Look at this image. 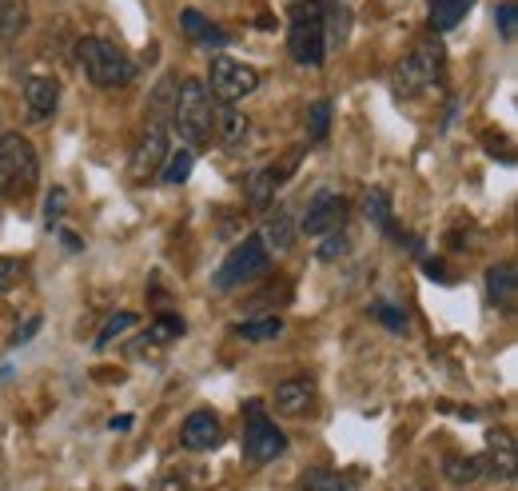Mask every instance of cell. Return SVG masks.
Returning <instances> with one entry per match:
<instances>
[{
    "mask_svg": "<svg viewBox=\"0 0 518 491\" xmlns=\"http://www.w3.org/2000/svg\"><path fill=\"white\" fill-rule=\"evenodd\" d=\"M443 60H447L443 40H439V36H423V40L395 64V76H391L395 96H399V100H411V96H419L423 88H431V84L443 76Z\"/></svg>",
    "mask_w": 518,
    "mask_h": 491,
    "instance_id": "4",
    "label": "cell"
},
{
    "mask_svg": "<svg viewBox=\"0 0 518 491\" xmlns=\"http://www.w3.org/2000/svg\"><path fill=\"white\" fill-rule=\"evenodd\" d=\"M371 316H375L387 332H395V336H403V332H407V312H403V308H395L391 300H375V304H371Z\"/></svg>",
    "mask_w": 518,
    "mask_h": 491,
    "instance_id": "27",
    "label": "cell"
},
{
    "mask_svg": "<svg viewBox=\"0 0 518 491\" xmlns=\"http://www.w3.org/2000/svg\"><path fill=\"white\" fill-rule=\"evenodd\" d=\"M475 0H431V28L435 32H451L459 28V20L471 12Z\"/></svg>",
    "mask_w": 518,
    "mask_h": 491,
    "instance_id": "21",
    "label": "cell"
},
{
    "mask_svg": "<svg viewBox=\"0 0 518 491\" xmlns=\"http://www.w3.org/2000/svg\"><path fill=\"white\" fill-rule=\"evenodd\" d=\"M180 444H184L188 452H212V448H220V444H224V424H220V416H216V412H192V416L184 420V428H180Z\"/></svg>",
    "mask_w": 518,
    "mask_h": 491,
    "instance_id": "12",
    "label": "cell"
},
{
    "mask_svg": "<svg viewBox=\"0 0 518 491\" xmlns=\"http://www.w3.org/2000/svg\"><path fill=\"white\" fill-rule=\"evenodd\" d=\"M40 324H44V320H40V316H32V320H28L24 328H16V336H12V348H20L24 340H32V336L40 332Z\"/></svg>",
    "mask_w": 518,
    "mask_h": 491,
    "instance_id": "36",
    "label": "cell"
},
{
    "mask_svg": "<svg viewBox=\"0 0 518 491\" xmlns=\"http://www.w3.org/2000/svg\"><path fill=\"white\" fill-rule=\"evenodd\" d=\"M299 484L307 491H355L343 476H335V472H303Z\"/></svg>",
    "mask_w": 518,
    "mask_h": 491,
    "instance_id": "31",
    "label": "cell"
},
{
    "mask_svg": "<svg viewBox=\"0 0 518 491\" xmlns=\"http://www.w3.org/2000/svg\"><path fill=\"white\" fill-rule=\"evenodd\" d=\"M160 348H164V344H156V340L144 332L140 340H132V348H128V352H132L136 360H156V352H160Z\"/></svg>",
    "mask_w": 518,
    "mask_h": 491,
    "instance_id": "35",
    "label": "cell"
},
{
    "mask_svg": "<svg viewBox=\"0 0 518 491\" xmlns=\"http://www.w3.org/2000/svg\"><path fill=\"white\" fill-rule=\"evenodd\" d=\"M311 396H315V384H311V380H283V384L275 388V408H279L283 416H299V412H307Z\"/></svg>",
    "mask_w": 518,
    "mask_h": 491,
    "instance_id": "19",
    "label": "cell"
},
{
    "mask_svg": "<svg viewBox=\"0 0 518 491\" xmlns=\"http://www.w3.org/2000/svg\"><path fill=\"white\" fill-rule=\"evenodd\" d=\"M20 280H24V260L4 256V260H0V296H4V292H12Z\"/></svg>",
    "mask_w": 518,
    "mask_h": 491,
    "instance_id": "33",
    "label": "cell"
},
{
    "mask_svg": "<svg viewBox=\"0 0 518 491\" xmlns=\"http://www.w3.org/2000/svg\"><path fill=\"white\" fill-rule=\"evenodd\" d=\"M248 412H252L248 432H244V456H248V464H271V460H279L287 452V436L259 412V400L248 404Z\"/></svg>",
    "mask_w": 518,
    "mask_h": 491,
    "instance_id": "8",
    "label": "cell"
},
{
    "mask_svg": "<svg viewBox=\"0 0 518 491\" xmlns=\"http://www.w3.org/2000/svg\"><path fill=\"white\" fill-rule=\"evenodd\" d=\"M256 88H259V68L244 64V60H232V56L212 60V92L220 100H244Z\"/></svg>",
    "mask_w": 518,
    "mask_h": 491,
    "instance_id": "9",
    "label": "cell"
},
{
    "mask_svg": "<svg viewBox=\"0 0 518 491\" xmlns=\"http://www.w3.org/2000/svg\"><path fill=\"white\" fill-rule=\"evenodd\" d=\"M212 96H208V84L204 80H184L176 88V100H172V132L180 136L184 148L192 152H204L212 144Z\"/></svg>",
    "mask_w": 518,
    "mask_h": 491,
    "instance_id": "1",
    "label": "cell"
},
{
    "mask_svg": "<svg viewBox=\"0 0 518 491\" xmlns=\"http://www.w3.org/2000/svg\"><path fill=\"white\" fill-rule=\"evenodd\" d=\"M164 160H168V124H148V128H144V136H140V140H136V148H132L128 176H132L136 184H148V180H156V176H160Z\"/></svg>",
    "mask_w": 518,
    "mask_h": 491,
    "instance_id": "7",
    "label": "cell"
},
{
    "mask_svg": "<svg viewBox=\"0 0 518 491\" xmlns=\"http://www.w3.org/2000/svg\"><path fill=\"white\" fill-rule=\"evenodd\" d=\"M124 491H132V488H124Z\"/></svg>",
    "mask_w": 518,
    "mask_h": 491,
    "instance_id": "41",
    "label": "cell"
},
{
    "mask_svg": "<svg viewBox=\"0 0 518 491\" xmlns=\"http://www.w3.org/2000/svg\"><path fill=\"white\" fill-rule=\"evenodd\" d=\"M487 444H491V456L483 460V464H487V472H491L499 484H515V476H518L515 436H511L507 428H499V432H491V436H487Z\"/></svg>",
    "mask_w": 518,
    "mask_h": 491,
    "instance_id": "13",
    "label": "cell"
},
{
    "mask_svg": "<svg viewBox=\"0 0 518 491\" xmlns=\"http://www.w3.org/2000/svg\"><path fill=\"white\" fill-rule=\"evenodd\" d=\"M343 224H347V200L335 196V192H319V196L307 204V212H303V220H299V232H307V236H327V232H339Z\"/></svg>",
    "mask_w": 518,
    "mask_h": 491,
    "instance_id": "10",
    "label": "cell"
},
{
    "mask_svg": "<svg viewBox=\"0 0 518 491\" xmlns=\"http://www.w3.org/2000/svg\"><path fill=\"white\" fill-rule=\"evenodd\" d=\"M76 60H80L84 76L96 88H124L136 76L132 56L124 48H116L112 40H104V36H80L76 40Z\"/></svg>",
    "mask_w": 518,
    "mask_h": 491,
    "instance_id": "2",
    "label": "cell"
},
{
    "mask_svg": "<svg viewBox=\"0 0 518 491\" xmlns=\"http://www.w3.org/2000/svg\"><path fill=\"white\" fill-rule=\"evenodd\" d=\"M132 324H140V316H136V312H116V316L104 324V332L96 336V348H108V344H112L116 336H124Z\"/></svg>",
    "mask_w": 518,
    "mask_h": 491,
    "instance_id": "29",
    "label": "cell"
},
{
    "mask_svg": "<svg viewBox=\"0 0 518 491\" xmlns=\"http://www.w3.org/2000/svg\"><path fill=\"white\" fill-rule=\"evenodd\" d=\"M60 104V84L52 76H28L24 80V112L28 120H48Z\"/></svg>",
    "mask_w": 518,
    "mask_h": 491,
    "instance_id": "14",
    "label": "cell"
},
{
    "mask_svg": "<svg viewBox=\"0 0 518 491\" xmlns=\"http://www.w3.org/2000/svg\"><path fill=\"white\" fill-rule=\"evenodd\" d=\"M236 332H240L244 340H252V344L279 340V336H283V320H279V316H259V320H244V324H236Z\"/></svg>",
    "mask_w": 518,
    "mask_h": 491,
    "instance_id": "25",
    "label": "cell"
},
{
    "mask_svg": "<svg viewBox=\"0 0 518 491\" xmlns=\"http://www.w3.org/2000/svg\"><path fill=\"white\" fill-rule=\"evenodd\" d=\"M515 292H518L515 264H495V268H487V300H491L495 308L511 312V308H515Z\"/></svg>",
    "mask_w": 518,
    "mask_h": 491,
    "instance_id": "15",
    "label": "cell"
},
{
    "mask_svg": "<svg viewBox=\"0 0 518 491\" xmlns=\"http://www.w3.org/2000/svg\"><path fill=\"white\" fill-rule=\"evenodd\" d=\"M12 8V0H0V20H4V12Z\"/></svg>",
    "mask_w": 518,
    "mask_h": 491,
    "instance_id": "40",
    "label": "cell"
},
{
    "mask_svg": "<svg viewBox=\"0 0 518 491\" xmlns=\"http://www.w3.org/2000/svg\"><path fill=\"white\" fill-rule=\"evenodd\" d=\"M64 196H68L64 188H52V192H48V204H44V224H48V232L60 228V212H64V204H68Z\"/></svg>",
    "mask_w": 518,
    "mask_h": 491,
    "instance_id": "34",
    "label": "cell"
},
{
    "mask_svg": "<svg viewBox=\"0 0 518 491\" xmlns=\"http://www.w3.org/2000/svg\"><path fill=\"white\" fill-rule=\"evenodd\" d=\"M188 332V324L180 320V316H160L156 324H148V336L156 340V344H168V340H180Z\"/></svg>",
    "mask_w": 518,
    "mask_h": 491,
    "instance_id": "30",
    "label": "cell"
},
{
    "mask_svg": "<svg viewBox=\"0 0 518 491\" xmlns=\"http://www.w3.org/2000/svg\"><path fill=\"white\" fill-rule=\"evenodd\" d=\"M327 132H331V100H315L307 108V136H311V144H323Z\"/></svg>",
    "mask_w": 518,
    "mask_h": 491,
    "instance_id": "26",
    "label": "cell"
},
{
    "mask_svg": "<svg viewBox=\"0 0 518 491\" xmlns=\"http://www.w3.org/2000/svg\"><path fill=\"white\" fill-rule=\"evenodd\" d=\"M323 244L315 248V260H323V264H335V260H343L347 256V248H351V240H347V232L339 228V232H327V236H319Z\"/></svg>",
    "mask_w": 518,
    "mask_h": 491,
    "instance_id": "28",
    "label": "cell"
},
{
    "mask_svg": "<svg viewBox=\"0 0 518 491\" xmlns=\"http://www.w3.org/2000/svg\"><path fill=\"white\" fill-rule=\"evenodd\" d=\"M275 188H279L275 172H271V168H256V172L244 180V204H248L252 212H267L271 200H275Z\"/></svg>",
    "mask_w": 518,
    "mask_h": 491,
    "instance_id": "18",
    "label": "cell"
},
{
    "mask_svg": "<svg viewBox=\"0 0 518 491\" xmlns=\"http://www.w3.org/2000/svg\"><path fill=\"white\" fill-rule=\"evenodd\" d=\"M259 240H263V248L267 252H287L291 244H295V220H291V212H271L267 220H263V232H259Z\"/></svg>",
    "mask_w": 518,
    "mask_h": 491,
    "instance_id": "17",
    "label": "cell"
},
{
    "mask_svg": "<svg viewBox=\"0 0 518 491\" xmlns=\"http://www.w3.org/2000/svg\"><path fill=\"white\" fill-rule=\"evenodd\" d=\"M192 164H196V152L192 148H176V152H168V160L160 168V180L164 184H184L192 176Z\"/></svg>",
    "mask_w": 518,
    "mask_h": 491,
    "instance_id": "24",
    "label": "cell"
},
{
    "mask_svg": "<svg viewBox=\"0 0 518 491\" xmlns=\"http://www.w3.org/2000/svg\"><path fill=\"white\" fill-rule=\"evenodd\" d=\"M152 491H184V480H172V476H168V480H156Z\"/></svg>",
    "mask_w": 518,
    "mask_h": 491,
    "instance_id": "39",
    "label": "cell"
},
{
    "mask_svg": "<svg viewBox=\"0 0 518 491\" xmlns=\"http://www.w3.org/2000/svg\"><path fill=\"white\" fill-rule=\"evenodd\" d=\"M108 428H112V432H132V416H112Z\"/></svg>",
    "mask_w": 518,
    "mask_h": 491,
    "instance_id": "38",
    "label": "cell"
},
{
    "mask_svg": "<svg viewBox=\"0 0 518 491\" xmlns=\"http://www.w3.org/2000/svg\"><path fill=\"white\" fill-rule=\"evenodd\" d=\"M363 212H367V220H371L375 228H383L391 240H403V236H399V228H395V216H391V196H387L383 188L367 192V200H363Z\"/></svg>",
    "mask_w": 518,
    "mask_h": 491,
    "instance_id": "20",
    "label": "cell"
},
{
    "mask_svg": "<svg viewBox=\"0 0 518 491\" xmlns=\"http://www.w3.org/2000/svg\"><path fill=\"white\" fill-rule=\"evenodd\" d=\"M483 472H487V464L475 460V456H447V464H443V476H447L451 484H459V488L475 484Z\"/></svg>",
    "mask_w": 518,
    "mask_h": 491,
    "instance_id": "23",
    "label": "cell"
},
{
    "mask_svg": "<svg viewBox=\"0 0 518 491\" xmlns=\"http://www.w3.org/2000/svg\"><path fill=\"white\" fill-rule=\"evenodd\" d=\"M267 264H271V252L263 248V240H259V236H244V240L232 248V256L216 268L212 288H216V292H236V288L252 284L256 276H263Z\"/></svg>",
    "mask_w": 518,
    "mask_h": 491,
    "instance_id": "6",
    "label": "cell"
},
{
    "mask_svg": "<svg viewBox=\"0 0 518 491\" xmlns=\"http://www.w3.org/2000/svg\"><path fill=\"white\" fill-rule=\"evenodd\" d=\"M287 48L303 68H319L327 56V12L319 0H299L291 4V28H287Z\"/></svg>",
    "mask_w": 518,
    "mask_h": 491,
    "instance_id": "3",
    "label": "cell"
},
{
    "mask_svg": "<svg viewBox=\"0 0 518 491\" xmlns=\"http://www.w3.org/2000/svg\"><path fill=\"white\" fill-rule=\"evenodd\" d=\"M423 272H427L431 280H451V272H447L443 264H435V260H423Z\"/></svg>",
    "mask_w": 518,
    "mask_h": 491,
    "instance_id": "37",
    "label": "cell"
},
{
    "mask_svg": "<svg viewBox=\"0 0 518 491\" xmlns=\"http://www.w3.org/2000/svg\"><path fill=\"white\" fill-rule=\"evenodd\" d=\"M212 136H216L228 152L248 148V144H252V120H248V112L236 108L232 100L216 104V108H212Z\"/></svg>",
    "mask_w": 518,
    "mask_h": 491,
    "instance_id": "11",
    "label": "cell"
},
{
    "mask_svg": "<svg viewBox=\"0 0 518 491\" xmlns=\"http://www.w3.org/2000/svg\"><path fill=\"white\" fill-rule=\"evenodd\" d=\"M495 20H499V36L511 44V40L518 36V4L515 0H503V4H499V12H495Z\"/></svg>",
    "mask_w": 518,
    "mask_h": 491,
    "instance_id": "32",
    "label": "cell"
},
{
    "mask_svg": "<svg viewBox=\"0 0 518 491\" xmlns=\"http://www.w3.org/2000/svg\"><path fill=\"white\" fill-rule=\"evenodd\" d=\"M40 180V160L36 148L20 132L0 136V196L4 200H24Z\"/></svg>",
    "mask_w": 518,
    "mask_h": 491,
    "instance_id": "5",
    "label": "cell"
},
{
    "mask_svg": "<svg viewBox=\"0 0 518 491\" xmlns=\"http://www.w3.org/2000/svg\"><path fill=\"white\" fill-rule=\"evenodd\" d=\"M176 76H164L160 84H156V92L148 96V124H168V116H172V100H176Z\"/></svg>",
    "mask_w": 518,
    "mask_h": 491,
    "instance_id": "22",
    "label": "cell"
},
{
    "mask_svg": "<svg viewBox=\"0 0 518 491\" xmlns=\"http://www.w3.org/2000/svg\"><path fill=\"white\" fill-rule=\"evenodd\" d=\"M180 24H184V32H188L196 44H204V48H220V44L232 40L220 24H212V20H208L204 12H196V8H184V12H180Z\"/></svg>",
    "mask_w": 518,
    "mask_h": 491,
    "instance_id": "16",
    "label": "cell"
}]
</instances>
